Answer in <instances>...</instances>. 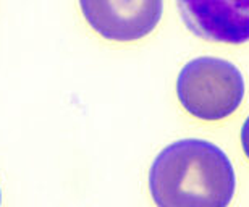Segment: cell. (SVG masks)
I'll return each mask as SVG.
<instances>
[{"label": "cell", "instance_id": "4", "mask_svg": "<svg viewBox=\"0 0 249 207\" xmlns=\"http://www.w3.org/2000/svg\"><path fill=\"white\" fill-rule=\"evenodd\" d=\"M181 19L209 42H249V0H177Z\"/></svg>", "mask_w": 249, "mask_h": 207}, {"label": "cell", "instance_id": "6", "mask_svg": "<svg viewBox=\"0 0 249 207\" xmlns=\"http://www.w3.org/2000/svg\"><path fill=\"white\" fill-rule=\"evenodd\" d=\"M0 204H2V191H0Z\"/></svg>", "mask_w": 249, "mask_h": 207}, {"label": "cell", "instance_id": "5", "mask_svg": "<svg viewBox=\"0 0 249 207\" xmlns=\"http://www.w3.org/2000/svg\"><path fill=\"white\" fill-rule=\"evenodd\" d=\"M241 146H243V151H245L246 157L249 159V117L246 118V121L243 123V128H241Z\"/></svg>", "mask_w": 249, "mask_h": 207}, {"label": "cell", "instance_id": "1", "mask_svg": "<svg viewBox=\"0 0 249 207\" xmlns=\"http://www.w3.org/2000/svg\"><path fill=\"white\" fill-rule=\"evenodd\" d=\"M149 190L157 207H228L236 175L217 144L189 138L159 152L149 170Z\"/></svg>", "mask_w": 249, "mask_h": 207}, {"label": "cell", "instance_id": "3", "mask_svg": "<svg viewBox=\"0 0 249 207\" xmlns=\"http://www.w3.org/2000/svg\"><path fill=\"white\" fill-rule=\"evenodd\" d=\"M79 7L89 26L104 39L134 42L156 29L163 0H79Z\"/></svg>", "mask_w": 249, "mask_h": 207}, {"label": "cell", "instance_id": "2", "mask_svg": "<svg viewBox=\"0 0 249 207\" xmlns=\"http://www.w3.org/2000/svg\"><path fill=\"white\" fill-rule=\"evenodd\" d=\"M177 96L183 108L204 121H217L238 110L245 78L236 65L217 57H197L181 68Z\"/></svg>", "mask_w": 249, "mask_h": 207}]
</instances>
